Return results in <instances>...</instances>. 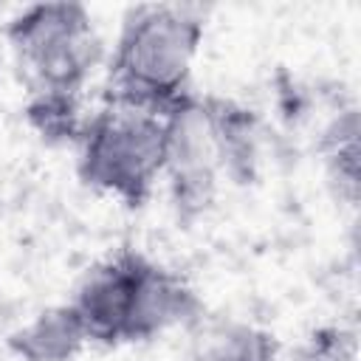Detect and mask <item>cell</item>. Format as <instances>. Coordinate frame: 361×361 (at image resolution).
Instances as JSON below:
<instances>
[{"mask_svg": "<svg viewBox=\"0 0 361 361\" xmlns=\"http://www.w3.org/2000/svg\"><path fill=\"white\" fill-rule=\"evenodd\" d=\"M79 178L127 206H141L166 158L164 113L104 102L79 135Z\"/></svg>", "mask_w": 361, "mask_h": 361, "instance_id": "obj_2", "label": "cell"}, {"mask_svg": "<svg viewBox=\"0 0 361 361\" xmlns=\"http://www.w3.org/2000/svg\"><path fill=\"white\" fill-rule=\"evenodd\" d=\"M25 118L48 144H76L85 127L73 93H31Z\"/></svg>", "mask_w": 361, "mask_h": 361, "instance_id": "obj_9", "label": "cell"}, {"mask_svg": "<svg viewBox=\"0 0 361 361\" xmlns=\"http://www.w3.org/2000/svg\"><path fill=\"white\" fill-rule=\"evenodd\" d=\"M138 259L141 254L121 251L118 257L93 268L79 285L76 299L71 305L79 313L90 341H102V344L124 341Z\"/></svg>", "mask_w": 361, "mask_h": 361, "instance_id": "obj_5", "label": "cell"}, {"mask_svg": "<svg viewBox=\"0 0 361 361\" xmlns=\"http://www.w3.org/2000/svg\"><path fill=\"white\" fill-rule=\"evenodd\" d=\"M203 39V20L175 6H141L127 14L104 102L164 113L186 93L189 68Z\"/></svg>", "mask_w": 361, "mask_h": 361, "instance_id": "obj_1", "label": "cell"}, {"mask_svg": "<svg viewBox=\"0 0 361 361\" xmlns=\"http://www.w3.org/2000/svg\"><path fill=\"white\" fill-rule=\"evenodd\" d=\"M203 107L217 147L220 172L237 183H248L254 178L259 152V121L254 110L223 96H203Z\"/></svg>", "mask_w": 361, "mask_h": 361, "instance_id": "obj_6", "label": "cell"}, {"mask_svg": "<svg viewBox=\"0 0 361 361\" xmlns=\"http://www.w3.org/2000/svg\"><path fill=\"white\" fill-rule=\"evenodd\" d=\"M322 152L330 178L338 183V192L347 200H355L358 192V113L350 107L344 110L324 133Z\"/></svg>", "mask_w": 361, "mask_h": 361, "instance_id": "obj_8", "label": "cell"}, {"mask_svg": "<svg viewBox=\"0 0 361 361\" xmlns=\"http://www.w3.org/2000/svg\"><path fill=\"white\" fill-rule=\"evenodd\" d=\"M353 353H355L353 333L341 327H324L313 333V338L302 353V361H350Z\"/></svg>", "mask_w": 361, "mask_h": 361, "instance_id": "obj_11", "label": "cell"}, {"mask_svg": "<svg viewBox=\"0 0 361 361\" xmlns=\"http://www.w3.org/2000/svg\"><path fill=\"white\" fill-rule=\"evenodd\" d=\"M90 341L73 305H56L8 336V350L23 361H71Z\"/></svg>", "mask_w": 361, "mask_h": 361, "instance_id": "obj_7", "label": "cell"}, {"mask_svg": "<svg viewBox=\"0 0 361 361\" xmlns=\"http://www.w3.org/2000/svg\"><path fill=\"white\" fill-rule=\"evenodd\" d=\"M164 172L169 175L172 203L180 220H192L212 206L220 172V158L203 107V96L186 90L175 102H169L164 110Z\"/></svg>", "mask_w": 361, "mask_h": 361, "instance_id": "obj_4", "label": "cell"}, {"mask_svg": "<svg viewBox=\"0 0 361 361\" xmlns=\"http://www.w3.org/2000/svg\"><path fill=\"white\" fill-rule=\"evenodd\" d=\"M6 37L31 93H73L85 85L99 59L93 17L82 3H39L20 11Z\"/></svg>", "mask_w": 361, "mask_h": 361, "instance_id": "obj_3", "label": "cell"}, {"mask_svg": "<svg viewBox=\"0 0 361 361\" xmlns=\"http://www.w3.org/2000/svg\"><path fill=\"white\" fill-rule=\"evenodd\" d=\"M279 344L254 324H226L212 333L203 361H276Z\"/></svg>", "mask_w": 361, "mask_h": 361, "instance_id": "obj_10", "label": "cell"}]
</instances>
